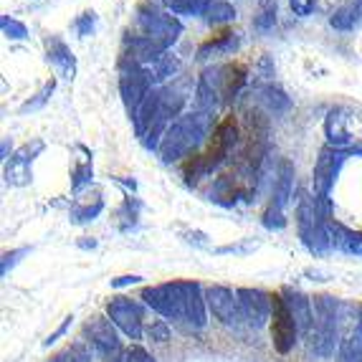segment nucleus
Here are the masks:
<instances>
[{"mask_svg": "<svg viewBox=\"0 0 362 362\" xmlns=\"http://www.w3.org/2000/svg\"><path fill=\"white\" fill-rule=\"evenodd\" d=\"M246 81H248V69L243 64L218 66V84H221V99H223V104H230L233 99H238Z\"/></svg>", "mask_w": 362, "mask_h": 362, "instance_id": "a211bd4d", "label": "nucleus"}, {"mask_svg": "<svg viewBox=\"0 0 362 362\" xmlns=\"http://www.w3.org/2000/svg\"><path fill=\"white\" fill-rule=\"evenodd\" d=\"M147 74H150V81L152 86H163L168 78H173L177 71H180V59H175V56L170 54H163L157 56L152 64H147Z\"/></svg>", "mask_w": 362, "mask_h": 362, "instance_id": "b1692460", "label": "nucleus"}, {"mask_svg": "<svg viewBox=\"0 0 362 362\" xmlns=\"http://www.w3.org/2000/svg\"><path fill=\"white\" fill-rule=\"evenodd\" d=\"M235 8L230 6L228 0H206V8H203V21L211 25H223L235 21Z\"/></svg>", "mask_w": 362, "mask_h": 362, "instance_id": "a878e982", "label": "nucleus"}, {"mask_svg": "<svg viewBox=\"0 0 362 362\" xmlns=\"http://www.w3.org/2000/svg\"><path fill=\"white\" fill-rule=\"evenodd\" d=\"M139 208H142L139 198H132V195H129V198L122 200V206L117 208V228H119L122 233H127V230H132L134 226H137Z\"/></svg>", "mask_w": 362, "mask_h": 362, "instance_id": "bb28decb", "label": "nucleus"}, {"mask_svg": "<svg viewBox=\"0 0 362 362\" xmlns=\"http://www.w3.org/2000/svg\"><path fill=\"white\" fill-rule=\"evenodd\" d=\"M294 165L289 160H281L279 163V177H276V187H274V195H272V203L269 206L276 208V211H284L289 206L291 195H294Z\"/></svg>", "mask_w": 362, "mask_h": 362, "instance_id": "5701e85b", "label": "nucleus"}, {"mask_svg": "<svg viewBox=\"0 0 362 362\" xmlns=\"http://www.w3.org/2000/svg\"><path fill=\"white\" fill-rule=\"evenodd\" d=\"M314 322L307 332L309 352L329 357L337 347V302L332 296H314Z\"/></svg>", "mask_w": 362, "mask_h": 362, "instance_id": "423d86ee", "label": "nucleus"}, {"mask_svg": "<svg viewBox=\"0 0 362 362\" xmlns=\"http://www.w3.org/2000/svg\"><path fill=\"white\" fill-rule=\"evenodd\" d=\"M155 89L150 81V74L145 66H139L134 61L119 59V97L129 117L137 112V107L145 102V97Z\"/></svg>", "mask_w": 362, "mask_h": 362, "instance_id": "6e6552de", "label": "nucleus"}, {"mask_svg": "<svg viewBox=\"0 0 362 362\" xmlns=\"http://www.w3.org/2000/svg\"><path fill=\"white\" fill-rule=\"evenodd\" d=\"M0 28H3V36L11 38V41H25V38H28L25 23L11 18V16H3V18H0Z\"/></svg>", "mask_w": 362, "mask_h": 362, "instance_id": "2f4dec72", "label": "nucleus"}, {"mask_svg": "<svg viewBox=\"0 0 362 362\" xmlns=\"http://www.w3.org/2000/svg\"><path fill=\"white\" fill-rule=\"evenodd\" d=\"M269 155V119L261 109H246L243 117L241 150L235 157V170L246 177H256Z\"/></svg>", "mask_w": 362, "mask_h": 362, "instance_id": "20e7f679", "label": "nucleus"}, {"mask_svg": "<svg viewBox=\"0 0 362 362\" xmlns=\"http://www.w3.org/2000/svg\"><path fill=\"white\" fill-rule=\"evenodd\" d=\"M139 281H142V276H137V274H124V276L112 279V289H124V286L139 284Z\"/></svg>", "mask_w": 362, "mask_h": 362, "instance_id": "a19ab883", "label": "nucleus"}, {"mask_svg": "<svg viewBox=\"0 0 362 362\" xmlns=\"http://www.w3.org/2000/svg\"><path fill=\"white\" fill-rule=\"evenodd\" d=\"M104 211V195L102 190H91V193L76 195V200L71 203V211H69V221L74 226H84L97 221L99 213Z\"/></svg>", "mask_w": 362, "mask_h": 362, "instance_id": "6ab92c4d", "label": "nucleus"}, {"mask_svg": "<svg viewBox=\"0 0 362 362\" xmlns=\"http://www.w3.org/2000/svg\"><path fill=\"white\" fill-rule=\"evenodd\" d=\"M78 246H81V248H97V241H94V238L89 241V235H81V241H78Z\"/></svg>", "mask_w": 362, "mask_h": 362, "instance_id": "c03bdc74", "label": "nucleus"}, {"mask_svg": "<svg viewBox=\"0 0 362 362\" xmlns=\"http://www.w3.org/2000/svg\"><path fill=\"white\" fill-rule=\"evenodd\" d=\"M43 46H46V61L51 64V69H54L61 78L74 81V76H76V56H74V51L66 46V41L61 36H46Z\"/></svg>", "mask_w": 362, "mask_h": 362, "instance_id": "f3484780", "label": "nucleus"}, {"mask_svg": "<svg viewBox=\"0 0 362 362\" xmlns=\"http://www.w3.org/2000/svg\"><path fill=\"white\" fill-rule=\"evenodd\" d=\"M137 28H139V36L155 38V41L165 43L168 49L182 33V23L177 21V16H168V13L157 11L152 6V0H147V3H142L137 8Z\"/></svg>", "mask_w": 362, "mask_h": 362, "instance_id": "0eeeda50", "label": "nucleus"}, {"mask_svg": "<svg viewBox=\"0 0 362 362\" xmlns=\"http://www.w3.org/2000/svg\"><path fill=\"white\" fill-rule=\"evenodd\" d=\"M325 137L327 145L337 147V150L350 152V155H362V142H355L347 132V117H344V109H332L325 119Z\"/></svg>", "mask_w": 362, "mask_h": 362, "instance_id": "dca6fc26", "label": "nucleus"}, {"mask_svg": "<svg viewBox=\"0 0 362 362\" xmlns=\"http://www.w3.org/2000/svg\"><path fill=\"white\" fill-rule=\"evenodd\" d=\"M235 296H238V304H241L243 320L251 327L259 329V327H264L266 322L272 320V294H266V291H261V289H248V286H243V289L235 291Z\"/></svg>", "mask_w": 362, "mask_h": 362, "instance_id": "4468645a", "label": "nucleus"}, {"mask_svg": "<svg viewBox=\"0 0 362 362\" xmlns=\"http://www.w3.org/2000/svg\"><path fill=\"white\" fill-rule=\"evenodd\" d=\"M289 6H291V13H294V16L307 18V16L314 13V8H317V0H289Z\"/></svg>", "mask_w": 362, "mask_h": 362, "instance_id": "58836bf2", "label": "nucleus"}, {"mask_svg": "<svg viewBox=\"0 0 362 362\" xmlns=\"http://www.w3.org/2000/svg\"><path fill=\"white\" fill-rule=\"evenodd\" d=\"M261 223L269 230H281L286 226V216H284V211H276V208L269 206L264 211V216H261Z\"/></svg>", "mask_w": 362, "mask_h": 362, "instance_id": "72a5a7b5", "label": "nucleus"}, {"mask_svg": "<svg viewBox=\"0 0 362 362\" xmlns=\"http://www.w3.org/2000/svg\"><path fill=\"white\" fill-rule=\"evenodd\" d=\"M49 362H91V355L89 350H86L84 344L76 342V344H69V347H64V350L59 352V355H54Z\"/></svg>", "mask_w": 362, "mask_h": 362, "instance_id": "7c9ffc66", "label": "nucleus"}, {"mask_svg": "<svg viewBox=\"0 0 362 362\" xmlns=\"http://www.w3.org/2000/svg\"><path fill=\"white\" fill-rule=\"evenodd\" d=\"M54 91H56V78H51V81H46V84L41 86V91H38L36 97L28 99L25 104H21V115H30V112H38V109H43L46 104H49V99L54 97Z\"/></svg>", "mask_w": 362, "mask_h": 362, "instance_id": "c85d7f7f", "label": "nucleus"}, {"mask_svg": "<svg viewBox=\"0 0 362 362\" xmlns=\"http://www.w3.org/2000/svg\"><path fill=\"white\" fill-rule=\"evenodd\" d=\"M238 49H241V36L233 33V30H223V33H218V36L200 43L195 56H198L200 61H206V59H216V56L235 54Z\"/></svg>", "mask_w": 362, "mask_h": 362, "instance_id": "412c9836", "label": "nucleus"}, {"mask_svg": "<svg viewBox=\"0 0 362 362\" xmlns=\"http://www.w3.org/2000/svg\"><path fill=\"white\" fill-rule=\"evenodd\" d=\"M362 16V0H344L342 6L329 16V25L334 30H352Z\"/></svg>", "mask_w": 362, "mask_h": 362, "instance_id": "393cba45", "label": "nucleus"}, {"mask_svg": "<svg viewBox=\"0 0 362 362\" xmlns=\"http://www.w3.org/2000/svg\"><path fill=\"white\" fill-rule=\"evenodd\" d=\"M281 296H284L286 307L289 312L294 314L296 327H299V332L307 334L312 329V322H314V304L307 294H302L299 289H291V286H284L281 289Z\"/></svg>", "mask_w": 362, "mask_h": 362, "instance_id": "aec40b11", "label": "nucleus"}, {"mask_svg": "<svg viewBox=\"0 0 362 362\" xmlns=\"http://www.w3.org/2000/svg\"><path fill=\"white\" fill-rule=\"evenodd\" d=\"M74 30H76L78 38H89L94 30H97V13L94 11H84L74 21Z\"/></svg>", "mask_w": 362, "mask_h": 362, "instance_id": "473e14b6", "label": "nucleus"}, {"mask_svg": "<svg viewBox=\"0 0 362 362\" xmlns=\"http://www.w3.org/2000/svg\"><path fill=\"white\" fill-rule=\"evenodd\" d=\"M139 299L165 320L185 322L190 329H203L208 322L206 291L198 281H168V284L145 286Z\"/></svg>", "mask_w": 362, "mask_h": 362, "instance_id": "f257e3e1", "label": "nucleus"}, {"mask_svg": "<svg viewBox=\"0 0 362 362\" xmlns=\"http://www.w3.org/2000/svg\"><path fill=\"white\" fill-rule=\"evenodd\" d=\"M241 142V129H238V122L233 115L223 117L218 122V127L213 129L211 145L203 155H193L182 168V177H185L187 187H195L203 177L213 175L221 165L226 163L233 152V147Z\"/></svg>", "mask_w": 362, "mask_h": 362, "instance_id": "f03ea898", "label": "nucleus"}, {"mask_svg": "<svg viewBox=\"0 0 362 362\" xmlns=\"http://www.w3.org/2000/svg\"><path fill=\"white\" fill-rule=\"evenodd\" d=\"M163 3L175 16H203L206 8V0H163Z\"/></svg>", "mask_w": 362, "mask_h": 362, "instance_id": "c756f323", "label": "nucleus"}, {"mask_svg": "<svg viewBox=\"0 0 362 362\" xmlns=\"http://www.w3.org/2000/svg\"><path fill=\"white\" fill-rule=\"evenodd\" d=\"M296 337H299V327H296L294 314L286 307L281 291L272 294V342L279 355H289L294 350Z\"/></svg>", "mask_w": 362, "mask_h": 362, "instance_id": "9b49d317", "label": "nucleus"}, {"mask_svg": "<svg viewBox=\"0 0 362 362\" xmlns=\"http://www.w3.org/2000/svg\"><path fill=\"white\" fill-rule=\"evenodd\" d=\"M347 157H350V152L337 150V147H332V145H325L320 150V157H317L314 173H312V185H314L317 200H329L332 185H334V180H337L339 170H342Z\"/></svg>", "mask_w": 362, "mask_h": 362, "instance_id": "1a4fd4ad", "label": "nucleus"}, {"mask_svg": "<svg viewBox=\"0 0 362 362\" xmlns=\"http://www.w3.org/2000/svg\"><path fill=\"white\" fill-rule=\"evenodd\" d=\"M329 213V200H317L309 193L299 195V206H296V228L299 238L312 254L322 256L329 246V233H327V218Z\"/></svg>", "mask_w": 362, "mask_h": 362, "instance_id": "39448f33", "label": "nucleus"}, {"mask_svg": "<svg viewBox=\"0 0 362 362\" xmlns=\"http://www.w3.org/2000/svg\"><path fill=\"white\" fill-rule=\"evenodd\" d=\"M213 115L208 112H190V115H180L165 132L163 142L157 147V157L163 160L165 165H173L177 160L187 155H195L203 142L208 137V129H211Z\"/></svg>", "mask_w": 362, "mask_h": 362, "instance_id": "7ed1b4c3", "label": "nucleus"}, {"mask_svg": "<svg viewBox=\"0 0 362 362\" xmlns=\"http://www.w3.org/2000/svg\"><path fill=\"white\" fill-rule=\"evenodd\" d=\"M43 150H46V142H43V139H33V142H25L23 147L11 152V157L6 160V168H3L6 185H11V187L30 185V182H33V160H36Z\"/></svg>", "mask_w": 362, "mask_h": 362, "instance_id": "9d476101", "label": "nucleus"}, {"mask_svg": "<svg viewBox=\"0 0 362 362\" xmlns=\"http://www.w3.org/2000/svg\"><path fill=\"white\" fill-rule=\"evenodd\" d=\"M94 177V160H91V150L86 145H76V163L71 170V193L81 195L86 187L91 185Z\"/></svg>", "mask_w": 362, "mask_h": 362, "instance_id": "4be33fe9", "label": "nucleus"}, {"mask_svg": "<svg viewBox=\"0 0 362 362\" xmlns=\"http://www.w3.org/2000/svg\"><path fill=\"white\" fill-rule=\"evenodd\" d=\"M8 150H11V142H8V137H3V150H0V157H3V160H8Z\"/></svg>", "mask_w": 362, "mask_h": 362, "instance_id": "a18cd8bd", "label": "nucleus"}, {"mask_svg": "<svg viewBox=\"0 0 362 362\" xmlns=\"http://www.w3.org/2000/svg\"><path fill=\"white\" fill-rule=\"evenodd\" d=\"M182 238H185L187 243H195V246L200 248H208V235L206 233H200V230H182Z\"/></svg>", "mask_w": 362, "mask_h": 362, "instance_id": "79ce46f5", "label": "nucleus"}, {"mask_svg": "<svg viewBox=\"0 0 362 362\" xmlns=\"http://www.w3.org/2000/svg\"><path fill=\"white\" fill-rule=\"evenodd\" d=\"M206 304L213 312V317L226 327H235L243 320L238 296H235L228 286H208L206 289Z\"/></svg>", "mask_w": 362, "mask_h": 362, "instance_id": "ddd939ff", "label": "nucleus"}, {"mask_svg": "<svg viewBox=\"0 0 362 362\" xmlns=\"http://www.w3.org/2000/svg\"><path fill=\"white\" fill-rule=\"evenodd\" d=\"M86 342L99 352V355L109 357L119 350V337H117V325L109 317H91L84 325Z\"/></svg>", "mask_w": 362, "mask_h": 362, "instance_id": "2eb2a0df", "label": "nucleus"}, {"mask_svg": "<svg viewBox=\"0 0 362 362\" xmlns=\"http://www.w3.org/2000/svg\"><path fill=\"white\" fill-rule=\"evenodd\" d=\"M71 320H74V317H66V320H64V325H61L54 334H49V339H46V342H43V344H46V347H51V344H54L56 339H59L61 334H64V332H66V329H69V325H71Z\"/></svg>", "mask_w": 362, "mask_h": 362, "instance_id": "37998d69", "label": "nucleus"}, {"mask_svg": "<svg viewBox=\"0 0 362 362\" xmlns=\"http://www.w3.org/2000/svg\"><path fill=\"white\" fill-rule=\"evenodd\" d=\"M261 102L272 109L274 115H279V112H286V109L291 107V99L274 84H269V86H264V89H261Z\"/></svg>", "mask_w": 362, "mask_h": 362, "instance_id": "cd10ccee", "label": "nucleus"}, {"mask_svg": "<svg viewBox=\"0 0 362 362\" xmlns=\"http://www.w3.org/2000/svg\"><path fill=\"white\" fill-rule=\"evenodd\" d=\"M28 254H30L28 246L16 248V251H6V254H3V261H0V274H3V276H8V272H11L13 266L18 264V261L23 259V256H28Z\"/></svg>", "mask_w": 362, "mask_h": 362, "instance_id": "f704fd0d", "label": "nucleus"}, {"mask_svg": "<svg viewBox=\"0 0 362 362\" xmlns=\"http://www.w3.org/2000/svg\"><path fill=\"white\" fill-rule=\"evenodd\" d=\"M107 317L117 325V329L127 334L129 339H142L145 332V317H142V307L132 302L129 296H115L107 304Z\"/></svg>", "mask_w": 362, "mask_h": 362, "instance_id": "f8f14e48", "label": "nucleus"}, {"mask_svg": "<svg viewBox=\"0 0 362 362\" xmlns=\"http://www.w3.org/2000/svg\"><path fill=\"white\" fill-rule=\"evenodd\" d=\"M122 362H155L152 360V355L147 350H142L139 344H134V347H129L127 352H124V360Z\"/></svg>", "mask_w": 362, "mask_h": 362, "instance_id": "ea45409f", "label": "nucleus"}, {"mask_svg": "<svg viewBox=\"0 0 362 362\" xmlns=\"http://www.w3.org/2000/svg\"><path fill=\"white\" fill-rule=\"evenodd\" d=\"M147 334H150L155 342H168L170 339V327H168V322H163V320H155L150 327H147Z\"/></svg>", "mask_w": 362, "mask_h": 362, "instance_id": "4c0bfd02", "label": "nucleus"}, {"mask_svg": "<svg viewBox=\"0 0 362 362\" xmlns=\"http://www.w3.org/2000/svg\"><path fill=\"white\" fill-rule=\"evenodd\" d=\"M274 23H276V0H274V3H269V8H266V11L259 13V18H256V28L269 30Z\"/></svg>", "mask_w": 362, "mask_h": 362, "instance_id": "e433bc0d", "label": "nucleus"}, {"mask_svg": "<svg viewBox=\"0 0 362 362\" xmlns=\"http://www.w3.org/2000/svg\"><path fill=\"white\" fill-rule=\"evenodd\" d=\"M259 243L256 241H241V243H230V246H218L216 254H238V256H246L251 251H256Z\"/></svg>", "mask_w": 362, "mask_h": 362, "instance_id": "c9c22d12", "label": "nucleus"}]
</instances>
